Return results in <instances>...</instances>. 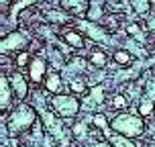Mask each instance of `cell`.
I'll use <instances>...</instances> for the list:
<instances>
[{
    "mask_svg": "<svg viewBox=\"0 0 155 147\" xmlns=\"http://www.w3.org/2000/svg\"><path fill=\"white\" fill-rule=\"evenodd\" d=\"M129 4L137 15H147L151 8V0H129Z\"/></svg>",
    "mask_w": 155,
    "mask_h": 147,
    "instance_id": "19",
    "label": "cell"
},
{
    "mask_svg": "<svg viewBox=\"0 0 155 147\" xmlns=\"http://www.w3.org/2000/svg\"><path fill=\"white\" fill-rule=\"evenodd\" d=\"M127 33H129V37H133V39L145 41V33H143V29H141V25H137V23L127 25Z\"/></svg>",
    "mask_w": 155,
    "mask_h": 147,
    "instance_id": "22",
    "label": "cell"
},
{
    "mask_svg": "<svg viewBox=\"0 0 155 147\" xmlns=\"http://www.w3.org/2000/svg\"><path fill=\"white\" fill-rule=\"evenodd\" d=\"M37 2H41V0H16L15 4L10 6V12H8V16H10V23H15V21H16V16L21 15L23 10L31 8L33 4H37Z\"/></svg>",
    "mask_w": 155,
    "mask_h": 147,
    "instance_id": "14",
    "label": "cell"
},
{
    "mask_svg": "<svg viewBox=\"0 0 155 147\" xmlns=\"http://www.w3.org/2000/svg\"><path fill=\"white\" fill-rule=\"evenodd\" d=\"M43 88L45 92L49 94H61V88H63V76L59 72H49L43 82Z\"/></svg>",
    "mask_w": 155,
    "mask_h": 147,
    "instance_id": "11",
    "label": "cell"
},
{
    "mask_svg": "<svg viewBox=\"0 0 155 147\" xmlns=\"http://www.w3.org/2000/svg\"><path fill=\"white\" fill-rule=\"evenodd\" d=\"M61 39L65 41V45L71 47V49H84V45H86L84 35H82V31H78V29H65L61 33Z\"/></svg>",
    "mask_w": 155,
    "mask_h": 147,
    "instance_id": "10",
    "label": "cell"
},
{
    "mask_svg": "<svg viewBox=\"0 0 155 147\" xmlns=\"http://www.w3.org/2000/svg\"><path fill=\"white\" fill-rule=\"evenodd\" d=\"M88 100L90 102H86V106H98V104H102L104 102V86H100V84L92 86V90L88 94Z\"/></svg>",
    "mask_w": 155,
    "mask_h": 147,
    "instance_id": "16",
    "label": "cell"
},
{
    "mask_svg": "<svg viewBox=\"0 0 155 147\" xmlns=\"http://www.w3.org/2000/svg\"><path fill=\"white\" fill-rule=\"evenodd\" d=\"M49 106L59 119H74L78 116V112L82 110V102L76 94H53L51 100H49Z\"/></svg>",
    "mask_w": 155,
    "mask_h": 147,
    "instance_id": "3",
    "label": "cell"
},
{
    "mask_svg": "<svg viewBox=\"0 0 155 147\" xmlns=\"http://www.w3.org/2000/svg\"><path fill=\"white\" fill-rule=\"evenodd\" d=\"M110 106L114 110H124L129 106V98L124 96V94H114L112 96V100H110Z\"/></svg>",
    "mask_w": 155,
    "mask_h": 147,
    "instance_id": "21",
    "label": "cell"
},
{
    "mask_svg": "<svg viewBox=\"0 0 155 147\" xmlns=\"http://www.w3.org/2000/svg\"><path fill=\"white\" fill-rule=\"evenodd\" d=\"M104 135H106V139H108V143L112 147H137V143H135L133 139L124 137V135H120V133H114L112 129L106 131Z\"/></svg>",
    "mask_w": 155,
    "mask_h": 147,
    "instance_id": "12",
    "label": "cell"
},
{
    "mask_svg": "<svg viewBox=\"0 0 155 147\" xmlns=\"http://www.w3.org/2000/svg\"><path fill=\"white\" fill-rule=\"evenodd\" d=\"M92 125L96 127V129H100L102 133L110 131V121H108L104 115H102V112H96V115L92 116Z\"/></svg>",
    "mask_w": 155,
    "mask_h": 147,
    "instance_id": "18",
    "label": "cell"
},
{
    "mask_svg": "<svg viewBox=\"0 0 155 147\" xmlns=\"http://www.w3.org/2000/svg\"><path fill=\"white\" fill-rule=\"evenodd\" d=\"M31 53L25 49V51H18V55H16V59H15V63H16V68H29V63H31Z\"/></svg>",
    "mask_w": 155,
    "mask_h": 147,
    "instance_id": "23",
    "label": "cell"
},
{
    "mask_svg": "<svg viewBox=\"0 0 155 147\" xmlns=\"http://www.w3.org/2000/svg\"><path fill=\"white\" fill-rule=\"evenodd\" d=\"M78 29L82 33H86L88 37L96 41V43H102V41H108V33L104 27H100L98 23L94 21H78Z\"/></svg>",
    "mask_w": 155,
    "mask_h": 147,
    "instance_id": "6",
    "label": "cell"
},
{
    "mask_svg": "<svg viewBox=\"0 0 155 147\" xmlns=\"http://www.w3.org/2000/svg\"><path fill=\"white\" fill-rule=\"evenodd\" d=\"M70 92L71 94H84L86 92V88H88V84H86V80L82 76L80 78H74V80H70Z\"/></svg>",
    "mask_w": 155,
    "mask_h": 147,
    "instance_id": "20",
    "label": "cell"
},
{
    "mask_svg": "<svg viewBox=\"0 0 155 147\" xmlns=\"http://www.w3.org/2000/svg\"><path fill=\"white\" fill-rule=\"evenodd\" d=\"M71 135H74L76 139H84L86 135H88V127H86V123H76L74 127H71Z\"/></svg>",
    "mask_w": 155,
    "mask_h": 147,
    "instance_id": "24",
    "label": "cell"
},
{
    "mask_svg": "<svg viewBox=\"0 0 155 147\" xmlns=\"http://www.w3.org/2000/svg\"><path fill=\"white\" fill-rule=\"evenodd\" d=\"M12 4V0H0V8H2V12H6V8H10Z\"/></svg>",
    "mask_w": 155,
    "mask_h": 147,
    "instance_id": "25",
    "label": "cell"
},
{
    "mask_svg": "<svg viewBox=\"0 0 155 147\" xmlns=\"http://www.w3.org/2000/svg\"><path fill=\"white\" fill-rule=\"evenodd\" d=\"M88 62L92 63L94 68L104 70V68H106V63H108V55L104 53L102 49H92V51H90V57H88Z\"/></svg>",
    "mask_w": 155,
    "mask_h": 147,
    "instance_id": "15",
    "label": "cell"
},
{
    "mask_svg": "<svg viewBox=\"0 0 155 147\" xmlns=\"http://www.w3.org/2000/svg\"><path fill=\"white\" fill-rule=\"evenodd\" d=\"M151 4H153V6H155V0H151Z\"/></svg>",
    "mask_w": 155,
    "mask_h": 147,
    "instance_id": "29",
    "label": "cell"
},
{
    "mask_svg": "<svg viewBox=\"0 0 155 147\" xmlns=\"http://www.w3.org/2000/svg\"><path fill=\"white\" fill-rule=\"evenodd\" d=\"M110 129L129 139H139L145 135V119L139 112H120L110 121Z\"/></svg>",
    "mask_w": 155,
    "mask_h": 147,
    "instance_id": "2",
    "label": "cell"
},
{
    "mask_svg": "<svg viewBox=\"0 0 155 147\" xmlns=\"http://www.w3.org/2000/svg\"><path fill=\"white\" fill-rule=\"evenodd\" d=\"M65 72L70 74V80H74V78H80V76L86 72V62L82 59V57H74L70 63H65Z\"/></svg>",
    "mask_w": 155,
    "mask_h": 147,
    "instance_id": "13",
    "label": "cell"
},
{
    "mask_svg": "<svg viewBox=\"0 0 155 147\" xmlns=\"http://www.w3.org/2000/svg\"><path fill=\"white\" fill-rule=\"evenodd\" d=\"M45 147H55L53 143H51V139H49V137H45Z\"/></svg>",
    "mask_w": 155,
    "mask_h": 147,
    "instance_id": "26",
    "label": "cell"
},
{
    "mask_svg": "<svg viewBox=\"0 0 155 147\" xmlns=\"http://www.w3.org/2000/svg\"><path fill=\"white\" fill-rule=\"evenodd\" d=\"M153 147H155V145H153Z\"/></svg>",
    "mask_w": 155,
    "mask_h": 147,
    "instance_id": "30",
    "label": "cell"
},
{
    "mask_svg": "<svg viewBox=\"0 0 155 147\" xmlns=\"http://www.w3.org/2000/svg\"><path fill=\"white\" fill-rule=\"evenodd\" d=\"M12 96H15V90L10 86V80L2 72L0 74V109H2V112L10 110V106H12Z\"/></svg>",
    "mask_w": 155,
    "mask_h": 147,
    "instance_id": "7",
    "label": "cell"
},
{
    "mask_svg": "<svg viewBox=\"0 0 155 147\" xmlns=\"http://www.w3.org/2000/svg\"><path fill=\"white\" fill-rule=\"evenodd\" d=\"M59 4L63 10H68L70 15L76 16H84L90 10V0H59Z\"/></svg>",
    "mask_w": 155,
    "mask_h": 147,
    "instance_id": "9",
    "label": "cell"
},
{
    "mask_svg": "<svg viewBox=\"0 0 155 147\" xmlns=\"http://www.w3.org/2000/svg\"><path fill=\"white\" fill-rule=\"evenodd\" d=\"M8 80H10V86H12V90H15V96L23 102L25 98L29 96V82H27V78H25L21 72H12V74L8 76Z\"/></svg>",
    "mask_w": 155,
    "mask_h": 147,
    "instance_id": "8",
    "label": "cell"
},
{
    "mask_svg": "<svg viewBox=\"0 0 155 147\" xmlns=\"http://www.w3.org/2000/svg\"><path fill=\"white\" fill-rule=\"evenodd\" d=\"M147 25H149V27H151V29L155 31V18H149V23H147Z\"/></svg>",
    "mask_w": 155,
    "mask_h": 147,
    "instance_id": "27",
    "label": "cell"
},
{
    "mask_svg": "<svg viewBox=\"0 0 155 147\" xmlns=\"http://www.w3.org/2000/svg\"><path fill=\"white\" fill-rule=\"evenodd\" d=\"M31 37L23 31H12L8 33L6 37H2V43H0V51L2 55L10 53V51H25V47L29 45Z\"/></svg>",
    "mask_w": 155,
    "mask_h": 147,
    "instance_id": "4",
    "label": "cell"
},
{
    "mask_svg": "<svg viewBox=\"0 0 155 147\" xmlns=\"http://www.w3.org/2000/svg\"><path fill=\"white\" fill-rule=\"evenodd\" d=\"M112 59H114L116 65H120V68H127V65H131L133 63V55L129 49H116L114 55H112Z\"/></svg>",
    "mask_w": 155,
    "mask_h": 147,
    "instance_id": "17",
    "label": "cell"
},
{
    "mask_svg": "<svg viewBox=\"0 0 155 147\" xmlns=\"http://www.w3.org/2000/svg\"><path fill=\"white\" fill-rule=\"evenodd\" d=\"M6 125H8V131H10L12 137L31 131L33 127L37 125V109L31 106V104H27V102L16 104L15 109L10 110V115H8Z\"/></svg>",
    "mask_w": 155,
    "mask_h": 147,
    "instance_id": "1",
    "label": "cell"
},
{
    "mask_svg": "<svg viewBox=\"0 0 155 147\" xmlns=\"http://www.w3.org/2000/svg\"><path fill=\"white\" fill-rule=\"evenodd\" d=\"M47 68H49V65H47L45 57H33L31 63H29V68H27V70H29V80H31L33 84H37V86L43 84L47 74H49Z\"/></svg>",
    "mask_w": 155,
    "mask_h": 147,
    "instance_id": "5",
    "label": "cell"
},
{
    "mask_svg": "<svg viewBox=\"0 0 155 147\" xmlns=\"http://www.w3.org/2000/svg\"><path fill=\"white\" fill-rule=\"evenodd\" d=\"M151 53H153V57H155V47H153V49H151Z\"/></svg>",
    "mask_w": 155,
    "mask_h": 147,
    "instance_id": "28",
    "label": "cell"
}]
</instances>
